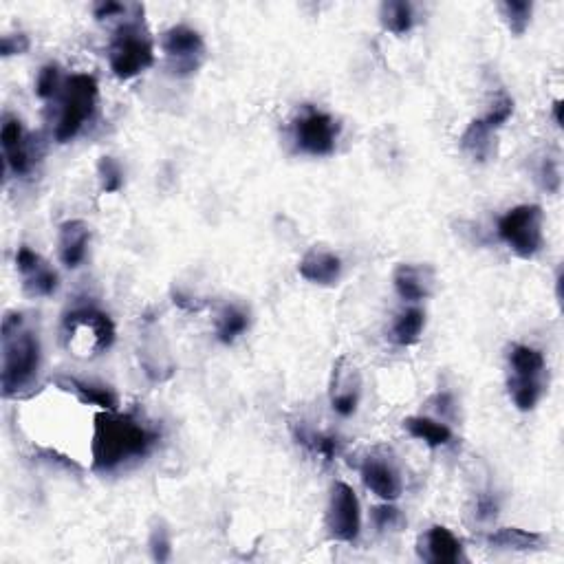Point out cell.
<instances>
[{
	"instance_id": "1",
	"label": "cell",
	"mask_w": 564,
	"mask_h": 564,
	"mask_svg": "<svg viewBox=\"0 0 564 564\" xmlns=\"http://www.w3.org/2000/svg\"><path fill=\"white\" fill-rule=\"evenodd\" d=\"M161 430L139 412L102 410L95 415L91 470L115 474L148 459L159 446Z\"/></svg>"
},
{
	"instance_id": "2",
	"label": "cell",
	"mask_w": 564,
	"mask_h": 564,
	"mask_svg": "<svg viewBox=\"0 0 564 564\" xmlns=\"http://www.w3.org/2000/svg\"><path fill=\"white\" fill-rule=\"evenodd\" d=\"M0 340H3V368H0L3 397H18L34 386L40 373V338L34 329L27 327L23 313L9 311L0 327Z\"/></svg>"
},
{
	"instance_id": "3",
	"label": "cell",
	"mask_w": 564,
	"mask_h": 564,
	"mask_svg": "<svg viewBox=\"0 0 564 564\" xmlns=\"http://www.w3.org/2000/svg\"><path fill=\"white\" fill-rule=\"evenodd\" d=\"M108 64L119 80H133L155 64V45L144 25V7L122 20L108 45Z\"/></svg>"
},
{
	"instance_id": "4",
	"label": "cell",
	"mask_w": 564,
	"mask_h": 564,
	"mask_svg": "<svg viewBox=\"0 0 564 564\" xmlns=\"http://www.w3.org/2000/svg\"><path fill=\"white\" fill-rule=\"evenodd\" d=\"M115 342V324L108 313L93 305H80L64 313L62 344L82 360H93L111 349Z\"/></svg>"
},
{
	"instance_id": "5",
	"label": "cell",
	"mask_w": 564,
	"mask_h": 564,
	"mask_svg": "<svg viewBox=\"0 0 564 564\" xmlns=\"http://www.w3.org/2000/svg\"><path fill=\"white\" fill-rule=\"evenodd\" d=\"M507 393L520 412L534 410L545 395V355L529 344H512L507 353Z\"/></svg>"
},
{
	"instance_id": "6",
	"label": "cell",
	"mask_w": 564,
	"mask_h": 564,
	"mask_svg": "<svg viewBox=\"0 0 564 564\" xmlns=\"http://www.w3.org/2000/svg\"><path fill=\"white\" fill-rule=\"evenodd\" d=\"M60 97L58 122L53 128V137L58 144H69L80 135V130L91 122L100 97V86L89 73H75L64 80Z\"/></svg>"
},
{
	"instance_id": "7",
	"label": "cell",
	"mask_w": 564,
	"mask_h": 564,
	"mask_svg": "<svg viewBox=\"0 0 564 564\" xmlns=\"http://www.w3.org/2000/svg\"><path fill=\"white\" fill-rule=\"evenodd\" d=\"M542 223H545V212H542L540 205L525 203L507 210L501 219H498L496 230L498 236H501V241L512 249L518 258L531 260L540 254L542 245H545Z\"/></svg>"
},
{
	"instance_id": "8",
	"label": "cell",
	"mask_w": 564,
	"mask_h": 564,
	"mask_svg": "<svg viewBox=\"0 0 564 564\" xmlns=\"http://www.w3.org/2000/svg\"><path fill=\"white\" fill-rule=\"evenodd\" d=\"M342 126L333 115L305 104L291 124V139L296 150L309 157H329L335 153Z\"/></svg>"
},
{
	"instance_id": "9",
	"label": "cell",
	"mask_w": 564,
	"mask_h": 564,
	"mask_svg": "<svg viewBox=\"0 0 564 564\" xmlns=\"http://www.w3.org/2000/svg\"><path fill=\"white\" fill-rule=\"evenodd\" d=\"M161 51L168 60V69L177 78L197 73L205 60V42L197 29L175 25L161 36Z\"/></svg>"
},
{
	"instance_id": "10",
	"label": "cell",
	"mask_w": 564,
	"mask_h": 564,
	"mask_svg": "<svg viewBox=\"0 0 564 564\" xmlns=\"http://www.w3.org/2000/svg\"><path fill=\"white\" fill-rule=\"evenodd\" d=\"M327 531L338 542H355L362 534V505L355 490L344 481L333 483L327 507Z\"/></svg>"
},
{
	"instance_id": "11",
	"label": "cell",
	"mask_w": 564,
	"mask_h": 564,
	"mask_svg": "<svg viewBox=\"0 0 564 564\" xmlns=\"http://www.w3.org/2000/svg\"><path fill=\"white\" fill-rule=\"evenodd\" d=\"M360 474L366 490L386 503H395L401 492H404V481H401L395 457L384 448H377L368 454L362 463Z\"/></svg>"
},
{
	"instance_id": "12",
	"label": "cell",
	"mask_w": 564,
	"mask_h": 564,
	"mask_svg": "<svg viewBox=\"0 0 564 564\" xmlns=\"http://www.w3.org/2000/svg\"><path fill=\"white\" fill-rule=\"evenodd\" d=\"M16 269L23 276V291L29 298H51L60 287L58 271L27 245L16 252Z\"/></svg>"
},
{
	"instance_id": "13",
	"label": "cell",
	"mask_w": 564,
	"mask_h": 564,
	"mask_svg": "<svg viewBox=\"0 0 564 564\" xmlns=\"http://www.w3.org/2000/svg\"><path fill=\"white\" fill-rule=\"evenodd\" d=\"M0 144H3L5 166L14 177H27L34 170V146L23 122L16 115L3 117V128H0Z\"/></svg>"
},
{
	"instance_id": "14",
	"label": "cell",
	"mask_w": 564,
	"mask_h": 564,
	"mask_svg": "<svg viewBox=\"0 0 564 564\" xmlns=\"http://www.w3.org/2000/svg\"><path fill=\"white\" fill-rule=\"evenodd\" d=\"M329 397H331V408L338 412L340 417L355 415L357 406H360L362 377L357 373L355 366L346 364V357H340L338 364L333 366Z\"/></svg>"
},
{
	"instance_id": "15",
	"label": "cell",
	"mask_w": 564,
	"mask_h": 564,
	"mask_svg": "<svg viewBox=\"0 0 564 564\" xmlns=\"http://www.w3.org/2000/svg\"><path fill=\"white\" fill-rule=\"evenodd\" d=\"M419 558L432 564H457L465 560L461 540L448 527L435 525L419 538Z\"/></svg>"
},
{
	"instance_id": "16",
	"label": "cell",
	"mask_w": 564,
	"mask_h": 564,
	"mask_svg": "<svg viewBox=\"0 0 564 564\" xmlns=\"http://www.w3.org/2000/svg\"><path fill=\"white\" fill-rule=\"evenodd\" d=\"M397 296L406 302H421L435 294V269L428 265H399L393 274Z\"/></svg>"
},
{
	"instance_id": "17",
	"label": "cell",
	"mask_w": 564,
	"mask_h": 564,
	"mask_svg": "<svg viewBox=\"0 0 564 564\" xmlns=\"http://www.w3.org/2000/svg\"><path fill=\"white\" fill-rule=\"evenodd\" d=\"M298 274L311 282V285L333 287L342 278V260L338 254L329 252V249L313 247L298 263Z\"/></svg>"
},
{
	"instance_id": "18",
	"label": "cell",
	"mask_w": 564,
	"mask_h": 564,
	"mask_svg": "<svg viewBox=\"0 0 564 564\" xmlns=\"http://www.w3.org/2000/svg\"><path fill=\"white\" fill-rule=\"evenodd\" d=\"M91 245V227L82 219L64 221L58 230V256L67 269H78Z\"/></svg>"
},
{
	"instance_id": "19",
	"label": "cell",
	"mask_w": 564,
	"mask_h": 564,
	"mask_svg": "<svg viewBox=\"0 0 564 564\" xmlns=\"http://www.w3.org/2000/svg\"><path fill=\"white\" fill-rule=\"evenodd\" d=\"M58 388L67 390L78 397L86 406H97L100 410H119V399L111 386H104L100 382H86V379L73 375H56L53 377Z\"/></svg>"
},
{
	"instance_id": "20",
	"label": "cell",
	"mask_w": 564,
	"mask_h": 564,
	"mask_svg": "<svg viewBox=\"0 0 564 564\" xmlns=\"http://www.w3.org/2000/svg\"><path fill=\"white\" fill-rule=\"evenodd\" d=\"M459 146L476 164H485V161H490L496 155V133L485 126L483 119H474L463 130Z\"/></svg>"
},
{
	"instance_id": "21",
	"label": "cell",
	"mask_w": 564,
	"mask_h": 564,
	"mask_svg": "<svg viewBox=\"0 0 564 564\" xmlns=\"http://www.w3.org/2000/svg\"><path fill=\"white\" fill-rule=\"evenodd\" d=\"M487 547L498 551H538L547 547V538L538 531H527L518 527L496 529L485 538Z\"/></svg>"
},
{
	"instance_id": "22",
	"label": "cell",
	"mask_w": 564,
	"mask_h": 564,
	"mask_svg": "<svg viewBox=\"0 0 564 564\" xmlns=\"http://www.w3.org/2000/svg\"><path fill=\"white\" fill-rule=\"evenodd\" d=\"M404 430H408L410 437H415L419 441L426 443L428 448H443L450 446L454 435L448 423H443L439 419H430L423 415H415L404 419Z\"/></svg>"
},
{
	"instance_id": "23",
	"label": "cell",
	"mask_w": 564,
	"mask_h": 564,
	"mask_svg": "<svg viewBox=\"0 0 564 564\" xmlns=\"http://www.w3.org/2000/svg\"><path fill=\"white\" fill-rule=\"evenodd\" d=\"M423 327H426V311L419 307L404 309L390 327V340L397 346H412L421 340Z\"/></svg>"
},
{
	"instance_id": "24",
	"label": "cell",
	"mask_w": 564,
	"mask_h": 564,
	"mask_svg": "<svg viewBox=\"0 0 564 564\" xmlns=\"http://www.w3.org/2000/svg\"><path fill=\"white\" fill-rule=\"evenodd\" d=\"M379 23L395 36H404L415 25V9L406 0H388L379 9Z\"/></svg>"
},
{
	"instance_id": "25",
	"label": "cell",
	"mask_w": 564,
	"mask_h": 564,
	"mask_svg": "<svg viewBox=\"0 0 564 564\" xmlns=\"http://www.w3.org/2000/svg\"><path fill=\"white\" fill-rule=\"evenodd\" d=\"M249 329V313L243 307L230 305L219 313L216 320V338L223 344H234Z\"/></svg>"
},
{
	"instance_id": "26",
	"label": "cell",
	"mask_w": 564,
	"mask_h": 564,
	"mask_svg": "<svg viewBox=\"0 0 564 564\" xmlns=\"http://www.w3.org/2000/svg\"><path fill=\"white\" fill-rule=\"evenodd\" d=\"M498 9H501L509 31H512L514 36H523L531 23L534 3H527V0H505V3L498 5Z\"/></svg>"
},
{
	"instance_id": "27",
	"label": "cell",
	"mask_w": 564,
	"mask_h": 564,
	"mask_svg": "<svg viewBox=\"0 0 564 564\" xmlns=\"http://www.w3.org/2000/svg\"><path fill=\"white\" fill-rule=\"evenodd\" d=\"M296 439L298 443H302V446H307L311 452L320 454L324 461H333L340 452L338 437L327 435V432H313V430L300 428V432H296Z\"/></svg>"
},
{
	"instance_id": "28",
	"label": "cell",
	"mask_w": 564,
	"mask_h": 564,
	"mask_svg": "<svg viewBox=\"0 0 564 564\" xmlns=\"http://www.w3.org/2000/svg\"><path fill=\"white\" fill-rule=\"evenodd\" d=\"M62 86H64V80H62L58 64L56 62L45 64L36 78V95L45 102L56 100V97L62 93Z\"/></svg>"
},
{
	"instance_id": "29",
	"label": "cell",
	"mask_w": 564,
	"mask_h": 564,
	"mask_svg": "<svg viewBox=\"0 0 564 564\" xmlns=\"http://www.w3.org/2000/svg\"><path fill=\"white\" fill-rule=\"evenodd\" d=\"M514 115V100H512V95H509L507 91H498V95L494 97V102L490 104V111L485 113L483 117V122L487 128H492L494 133L498 128H503L509 119H512Z\"/></svg>"
},
{
	"instance_id": "30",
	"label": "cell",
	"mask_w": 564,
	"mask_h": 564,
	"mask_svg": "<svg viewBox=\"0 0 564 564\" xmlns=\"http://www.w3.org/2000/svg\"><path fill=\"white\" fill-rule=\"evenodd\" d=\"M97 177H100V188L106 194H115L124 188V170L115 157H102L97 164Z\"/></svg>"
},
{
	"instance_id": "31",
	"label": "cell",
	"mask_w": 564,
	"mask_h": 564,
	"mask_svg": "<svg viewBox=\"0 0 564 564\" xmlns=\"http://www.w3.org/2000/svg\"><path fill=\"white\" fill-rule=\"evenodd\" d=\"M371 520L377 531H399L401 527L406 525V518L401 514V509L395 507L393 503H386L373 507L371 512Z\"/></svg>"
},
{
	"instance_id": "32",
	"label": "cell",
	"mask_w": 564,
	"mask_h": 564,
	"mask_svg": "<svg viewBox=\"0 0 564 564\" xmlns=\"http://www.w3.org/2000/svg\"><path fill=\"white\" fill-rule=\"evenodd\" d=\"M150 553H153L155 562H168L172 556V540H170V531L164 523H157L150 531V540H148Z\"/></svg>"
},
{
	"instance_id": "33",
	"label": "cell",
	"mask_w": 564,
	"mask_h": 564,
	"mask_svg": "<svg viewBox=\"0 0 564 564\" xmlns=\"http://www.w3.org/2000/svg\"><path fill=\"white\" fill-rule=\"evenodd\" d=\"M538 179H540L542 190H547L549 194H556L560 190V181H562L558 161L549 155L542 159V164L538 168Z\"/></svg>"
},
{
	"instance_id": "34",
	"label": "cell",
	"mask_w": 564,
	"mask_h": 564,
	"mask_svg": "<svg viewBox=\"0 0 564 564\" xmlns=\"http://www.w3.org/2000/svg\"><path fill=\"white\" fill-rule=\"evenodd\" d=\"M29 36L23 34V31H18V34H7L0 38V53H3V58L9 56H23V53L29 51Z\"/></svg>"
},
{
	"instance_id": "35",
	"label": "cell",
	"mask_w": 564,
	"mask_h": 564,
	"mask_svg": "<svg viewBox=\"0 0 564 564\" xmlns=\"http://www.w3.org/2000/svg\"><path fill=\"white\" fill-rule=\"evenodd\" d=\"M128 9H130L128 5L113 3V0H104V3H95V5H93V16H95L97 20L117 18V16H126Z\"/></svg>"
},
{
	"instance_id": "36",
	"label": "cell",
	"mask_w": 564,
	"mask_h": 564,
	"mask_svg": "<svg viewBox=\"0 0 564 564\" xmlns=\"http://www.w3.org/2000/svg\"><path fill=\"white\" fill-rule=\"evenodd\" d=\"M496 512H498L496 498L490 496V494H481L479 501H476V516H479V520L487 523V520L496 518Z\"/></svg>"
},
{
	"instance_id": "37",
	"label": "cell",
	"mask_w": 564,
	"mask_h": 564,
	"mask_svg": "<svg viewBox=\"0 0 564 564\" xmlns=\"http://www.w3.org/2000/svg\"><path fill=\"white\" fill-rule=\"evenodd\" d=\"M432 401H437V412L441 415V421L443 419H452L454 417V397L450 395V393H439V395H435L432 397Z\"/></svg>"
},
{
	"instance_id": "38",
	"label": "cell",
	"mask_w": 564,
	"mask_h": 564,
	"mask_svg": "<svg viewBox=\"0 0 564 564\" xmlns=\"http://www.w3.org/2000/svg\"><path fill=\"white\" fill-rule=\"evenodd\" d=\"M553 119H556V126L562 128V102L560 100L553 102Z\"/></svg>"
}]
</instances>
